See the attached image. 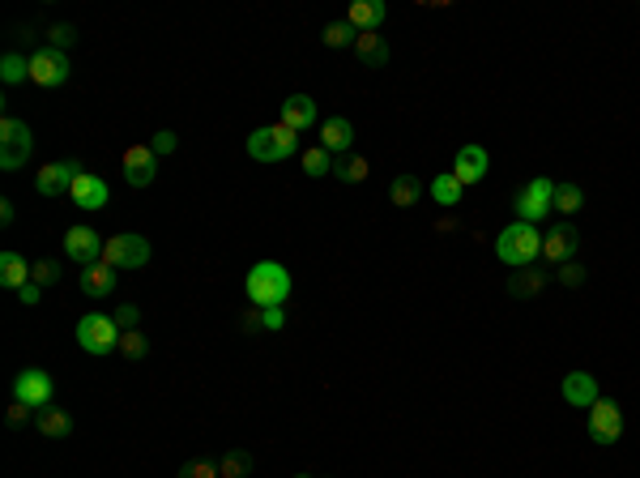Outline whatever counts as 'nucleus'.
<instances>
[{
	"instance_id": "1",
	"label": "nucleus",
	"mask_w": 640,
	"mask_h": 478,
	"mask_svg": "<svg viewBox=\"0 0 640 478\" xmlns=\"http://www.w3.org/2000/svg\"><path fill=\"white\" fill-rule=\"evenodd\" d=\"M244 291H248V299H252V308H282V303L291 299V291H295V282L286 274V265L257 261L248 269Z\"/></svg>"
},
{
	"instance_id": "2",
	"label": "nucleus",
	"mask_w": 640,
	"mask_h": 478,
	"mask_svg": "<svg viewBox=\"0 0 640 478\" xmlns=\"http://www.w3.org/2000/svg\"><path fill=\"white\" fill-rule=\"evenodd\" d=\"M495 257L509 265V269H529V265L542 257V235L534 222H512L504 231L495 235Z\"/></svg>"
},
{
	"instance_id": "3",
	"label": "nucleus",
	"mask_w": 640,
	"mask_h": 478,
	"mask_svg": "<svg viewBox=\"0 0 640 478\" xmlns=\"http://www.w3.org/2000/svg\"><path fill=\"white\" fill-rule=\"evenodd\" d=\"M299 149V132L286 129V124H269V129H252L248 132V154L257 163H286L291 154Z\"/></svg>"
},
{
	"instance_id": "4",
	"label": "nucleus",
	"mask_w": 640,
	"mask_h": 478,
	"mask_svg": "<svg viewBox=\"0 0 640 478\" xmlns=\"http://www.w3.org/2000/svg\"><path fill=\"white\" fill-rule=\"evenodd\" d=\"M77 347H82L86 355H95V359L112 355V350H120V325L103 312L82 316V320H77Z\"/></svg>"
},
{
	"instance_id": "5",
	"label": "nucleus",
	"mask_w": 640,
	"mask_h": 478,
	"mask_svg": "<svg viewBox=\"0 0 640 478\" xmlns=\"http://www.w3.org/2000/svg\"><path fill=\"white\" fill-rule=\"evenodd\" d=\"M31 149H34V132L26 120H14V116L0 120V167H5V171L26 167Z\"/></svg>"
},
{
	"instance_id": "6",
	"label": "nucleus",
	"mask_w": 640,
	"mask_h": 478,
	"mask_svg": "<svg viewBox=\"0 0 640 478\" xmlns=\"http://www.w3.org/2000/svg\"><path fill=\"white\" fill-rule=\"evenodd\" d=\"M14 401L31 406V410H48V406H56V380H51L43 367H26V372H17Z\"/></svg>"
},
{
	"instance_id": "7",
	"label": "nucleus",
	"mask_w": 640,
	"mask_h": 478,
	"mask_svg": "<svg viewBox=\"0 0 640 478\" xmlns=\"http://www.w3.org/2000/svg\"><path fill=\"white\" fill-rule=\"evenodd\" d=\"M103 261L112 265V269H141V265H149V239L146 235H132V231H124V235H112L107 239V248H103Z\"/></svg>"
},
{
	"instance_id": "8",
	"label": "nucleus",
	"mask_w": 640,
	"mask_h": 478,
	"mask_svg": "<svg viewBox=\"0 0 640 478\" xmlns=\"http://www.w3.org/2000/svg\"><path fill=\"white\" fill-rule=\"evenodd\" d=\"M551 210H555V180L538 176V180H529L526 188L517 193V218H521V222H534V227H538Z\"/></svg>"
},
{
	"instance_id": "9",
	"label": "nucleus",
	"mask_w": 640,
	"mask_h": 478,
	"mask_svg": "<svg viewBox=\"0 0 640 478\" xmlns=\"http://www.w3.org/2000/svg\"><path fill=\"white\" fill-rule=\"evenodd\" d=\"M31 82L43 86V90H56V86L68 82V56L60 48H39L31 51Z\"/></svg>"
},
{
	"instance_id": "10",
	"label": "nucleus",
	"mask_w": 640,
	"mask_h": 478,
	"mask_svg": "<svg viewBox=\"0 0 640 478\" xmlns=\"http://www.w3.org/2000/svg\"><path fill=\"white\" fill-rule=\"evenodd\" d=\"M619 436H624V410L610 397H598L590 406V440L593 445H615Z\"/></svg>"
},
{
	"instance_id": "11",
	"label": "nucleus",
	"mask_w": 640,
	"mask_h": 478,
	"mask_svg": "<svg viewBox=\"0 0 640 478\" xmlns=\"http://www.w3.org/2000/svg\"><path fill=\"white\" fill-rule=\"evenodd\" d=\"M77 176H82V163H77V158L48 163L43 171H34V188H39V197H68Z\"/></svg>"
},
{
	"instance_id": "12",
	"label": "nucleus",
	"mask_w": 640,
	"mask_h": 478,
	"mask_svg": "<svg viewBox=\"0 0 640 478\" xmlns=\"http://www.w3.org/2000/svg\"><path fill=\"white\" fill-rule=\"evenodd\" d=\"M103 248H107V239H103L95 227H68L65 231V257L68 261H77L86 269V265H99L103 261Z\"/></svg>"
},
{
	"instance_id": "13",
	"label": "nucleus",
	"mask_w": 640,
	"mask_h": 478,
	"mask_svg": "<svg viewBox=\"0 0 640 478\" xmlns=\"http://www.w3.org/2000/svg\"><path fill=\"white\" fill-rule=\"evenodd\" d=\"M107 197H112V188H107V180H99L95 171H82V176L73 180V193H68V201H73L77 210H86V214H99L103 205H107Z\"/></svg>"
},
{
	"instance_id": "14",
	"label": "nucleus",
	"mask_w": 640,
	"mask_h": 478,
	"mask_svg": "<svg viewBox=\"0 0 640 478\" xmlns=\"http://www.w3.org/2000/svg\"><path fill=\"white\" fill-rule=\"evenodd\" d=\"M158 176V154L149 146H129L124 149V180L129 188H149Z\"/></svg>"
},
{
	"instance_id": "15",
	"label": "nucleus",
	"mask_w": 640,
	"mask_h": 478,
	"mask_svg": "<svg viewBox=\"0 0 640 478\" xmlns=\"http://www.w3.org/2000/svg\"><path fill=\"white\" fill-rule=\"evenodd\" d=\"M576 244H581V235H576V227H568V222H559V227H551V231L542 235V257L551 265H568L576 257Z\"/></svg>"
},
{
	"instance_id": "16",
	"label": "nucleus",
	"mask_w": 640,
	"mask_h": 478,
	"mask_svg": "<svg viewBox=\"0 0 640 478\" xmlns=\"http://www.w3.org/2000/svg\"><path fill=\"white\" fill-rule=\"evenodd\" d=\"M487 167H491V158H487L482 146H461L457 158H453V176L461 184H482L487 180Z\"/></svg>"
},
{
	"instance_id": "17",
	"label": "nucleus",
	"mask_w": 640,
	"mask_h": 478,
	"mask_svg": "<svg viewBox=\"0 0 640 478\" xmlns=\"http://www.w3.org/2000/svg\"><path fill=\"white\" fill-rule=\"evenodd\" d=\"M598 397H602L598 393V376H590V372H568V376H563V401H568V406L590 410Z\"/></svg>"
},
{
	"instance_id": "18",
	"label": "nucleus",
	"mask_w": 640,
	"mask_h": 478,
	"mask_svg": "<svg viewBox=\"0 0 640 478\" xmlns=\"http://www.w3.org/2000/svg\"><path fill=\"white\" fill-rule=\"evenodd\" d=\"M384 17H389V9H384V0H355L350 9H346V22L355 26L359 34H372L384 26Z\"/></svg>"
},
{
	"instance_id": "19",
	"label": "nucleus",
	"mask_w": 640,
	"mask_h": 478,
	"mask_svg": "<svg viewBox=\"0 0 640 478\" xmlns=\"http://www.w3.org/2000/svg\"><path fill=\"white\" fill-rule=\"evenodd\" d=\"M115 278H120V269H112L107 261H99V265H86L77 282H82V291L90 299H107L115 291Z\"/></svg>"
},
{
	"instance_id": "20",
	"label": "nucleus",
	"mask_w": 640,
	"mask_h": 478,
	"mask_svg": "<svg viewBox=\"0 0 640 478\" xmlns=\"http://www.w3.org/2000/svg\"><path fill=\"white\" fill-rule=\"evenodd\" d=\"M282 124L295 132H308L316 124V103L312 95H291V99L282 103Z\"/></svg>"
},
{
	"instance_id": "21",
	"label": "nucleus",
	"mask_w": 640,
	"mask_h": 478,
	"mask_svg": "<svg viewBox=\"0 0 640 478\" xmlns=\"http://www.w3.org/2000/svg\"><path fill=\"white\" fill-rule=\"evenodd\" d=\"M320 146H325L333 158H338V154H346V149L355 146V124H350L346 116L325 120V124H320Z\"/></svg>"
},
{
	"instance_id": "22",
	"label": "nucleus",
	"mask_w": 640,
	"mask_h": 478,
	"mask_svg": "<svg viewBox=\"0 0 640 478\" xmlns=\"http://www.w3.org/2000/svg\"><path fill=\"white\" fill-rule=\"evenodd\" d=\"M31 269H34V265H26V257H22V252H14V248H5V252H0V286L22 291V286L31 282Z\"/></svg>"
},
{
	"instance_id": "23",
	"label": "nucleus",
	"mask_w": 640,
	"mask_h": 478,
	"mask_svg": "<svg viewBox=\"0 0 640 478\" xmlns=\"http://www.w3.org/2000/svg\"><path fill=\"white\" fill-rule=\"evenodd\" d=\"M34 428L43 431L48 440H65L68 431H73V419L60 406H48V410H34Z\"/></svg>"
},
{
	"instance_id": "24",
	"label": "nucleus",
	"mask_w": 640,
	"mask_h": 478,
	"mask_svg": "<svg viewBox=\"0 0 640 478\" xmlns=\"http://www.w3.org/2000/svg\"><path fill=\"white\" fill-rule=\"evenodd\" d=\"M355 51H359V60L367 68H384V65H389V43H384L376 31L359 34V39H355Z\"/></svg>"
},
{
	"instance_id": "25",
	"label": "nucleus",
	"mask_w": 640,
	"mask_h": 478,
	"mask_svg": "<svg viewBox=\"0 0 640 478\" xmlns=\"http://www.w3.org/2000/svg\"><path fill=\"white\" fill-rule=\"evenodd\" d=\"M419 197H423V180H419V176H397V180L389 184V201H393L397 210L419 205Z\"/></svg>"
},
{
	"instance_id": "26",
	"label": "nucleus",
	"mask_w": 640,
	"mask_h": 478,
	"mask_svg": "<svg viewBox=\"0 0 640 478\" xmlns=\"http://www.w3.org/2000/svg\"><path fill=\"white\" fill-rule=\"evenodd\" d=\"M542 286H546V274L529 265V269H517V274L509 278V295H517V299H534V295L542 291Z\"/></svg>"
},
{
	"instance_id": "27",
	"label": "nucleus",
	"mask_w": 640,
	"mask_h": 478,
	"mask_svg": "<svg viewBox=\"0 0 640 478\" xmlns=\"http://www.w3.org/2000/svg\"><path fill=\"white\" fill-rule=\"evenodd\" d=\"M431 197H436V205H461V197H465V184H461L453 171H444V176H436V180H431Z\"/></svg>"
},
{
	"instance_id": "28",
	"label": "nucleus",
	"mask_w": 640,
	"mask_h": 478,
	"mask_svg": "<svg viewBox=\"0 0 640 478\" xmlns=\"http://www.w3.org/2000/svg\"><path fill=\"white\" fill-rule=\"evenodd\" d=\"M299 167H303V176L320 180V176H329V171L338 167V158H333L325 146H312V149H303V154H299Z\"/></svg>"
},
{
	"instance_id": "29",
	"label": "nucleus",
	"mask_w": 640,
	"mask_h": 478,
	"mask_svg": "<svg viewBox=\"0 0 640 478\" xmlns=\"http://www.w3.org/2000/svg\"><path fill=\"white\" fill-rule=\"evenodd\" d=\"M0 77H5V86L31 82V56H17V51H9V56L0 60Z\"/></svg>"
},
{
	"instance_id": "30",
	"label": "nucleus",
	"mask_w": 640,
	"mask_h": 478,
	"mask_svg": "<svg viewBox=\"0 0 640 478\" xmlns=\"http://www.w3.org/2000/svg\"><path fill=\"white\" fill-rule=\"evenodd\" d=\"M218 474H222V478H248V474H252V453H244V448L227 453V457L218 462Z\"/></svg>"
},
{
	"instance_id": "31",
	"label": "nucleus",
	"mask_w": 640,
	"mask_h": 478,
	"mask_svg": "<svg viewBox=\"0 0 640 478\" xmlns=\"http://www.w3.org/2000/svg\"><path fill=\"white\" fill-rule=\"evenodd\" d=\"M320 39H325V48H355V39H359V31H355L350 22H329Z\"/></svg>"
},
{
	"instance_id": "32",
	"label": "nucleus",
	"mask_w": 640,
	"mask_h": 478,
	"mask_svg": "<svg viewBox=\"0 0 640 478\" xmlns=\"http://www.w3.org/2000/svg\"><path fill=\"white\" fill-rule=\"evenodd\" d=\"M585 205V193L576 184H555V210L559 214H576Z\"/></svg>"
},
{
	"instance_id": "33",
	"label": "nucleus",
	"mask_w": 640,
	"mask_h": 478,
	"mask_svg": "<svg viewBox=\"0 0 640 478\" xmlns=\"http://www.w3.org/2000/svg\"><path fill=\"white\" fill-rule=\"evenodd\" d=\"M120 355H124V359H146V355H149V338L141 329L120 333Z\"/></svg>"
},
{
	"instance_id": "34",
	"label": "nucleus",
	"mask_w": 640,
	"mask_h": 478,
	"mask_svg": "<svg viewBox=\"0 0 640 478\" xmlns=\"http://www.w3.org/2000/svg\"><path fill=\"white\" fill-rule=\"evenodd\" d=\"M367 171H372V167H367V158H346V163L333 167V176H338L342 184H363V180H367Z\"/></svg>"
},
{
	"instance_id": "35",
	"label": "nucleus",
	"mask_w": 640,
	"mask_h": 478,
	"mask_svg": "<svg viewBox=\"0 0 640 478\" xmlns=\"http://www.w3.org/2000/svg\"><path fill=\"white\" fill-rule=\"evenodd\" d=\"M112 320L120 325V333H129V329L141 325V308H137V303H120V308L112 312Z\"/></svg>"
},
{
	"instance_id": "36",
	"label": "nucleus",
	"mask_w": 640,
	"mask_h": 478,
	"mask_svg": "<svg viewBox=\"0 0 640 478\" xmlns=\"http://www.w3.org/2000/svg\"><path fill=\"white\" fill-rule=\"evenodd\" d=\"M176 146H180V137H176L171 129H158L154 137H149V149H154L158 158H167V154H176Z\"/></svg>"
},
{
	"instance_id": "37",
	"label": "nucleus",
	"mask_w": 640,
	"mask_h": 478,
	"mask_svg": "<svg viewBox=\"0 0 640 478\" xmlns=\"http://www.w3.org/2000/svg\"><path fill=\"white\" fill-rule=\"evenodd\" d=\"M176 478H222V474H218V462H184Z\"/></svg>"
},
{
	"instance_id": "38",
	"label": "nucleus",
	"mask_w": 640,
	"mask_h": 478,
	"mask_svg": "<svg viewBox=\"0 0 640 478\" xmlns=\"http://www.w3.org/2000/svg\"><path fill=\"white\" fill-rule=\"evenodd\" d=\"M56 278H60V265H56V261H34L31 282H39V286H51Z\"/></svg>"
},
{
	"instance_id": "39",
	"label": "nucleus",
	"mask_w": 640,
	"mask_h": 478,
	"mask_svg": "<svg viewBox=\"0 0 640 478\" xmlns=\"http://www.w3.org/2000/svg\"><path fill=\"white\" fill-rule=\"evenodd\" d=\"M555 278L563 282V286H581V282H585V269H581L576 261H568V265H559V274H555Z\"/></svg>"
},
{
	"instance_id": "40",
	"label": "nucleus",
	"mask_w": 640,
	"mask_h": 478,
	"mask_svg": "<svg viewBox=\"0 0 640 478\" xmlns=\"http://www.w3.org/2000/svg\"><path fill=\"white\" fill-rule=\"evenodd\" d=\"M48 39H51V48H60V51H65L68 43L77 39V31H73V26H51V31H48Z\"/></svg>"
},
{
	"instance_id": "41",
	"label": "nucleus",
	"mask_w": 640,
	"mask_h": 478,
	"mask_svg": "<svg viewBox=\"0 0 640 478\" xmlns=\"http://www.w3.org/2000/svg\"><path fill=\"white\" fill-rule=\"evenodd\" d=\"M17 299H22V308H34V303L43 299V286H39V282H26V286L17 291Z\"/></svg>"
},
{
	"instance_id": "42",
	"label": "nucleus",
	"mask_w": 640,
	"mask_h": 478,
	"mask_svg": "<svg viewBox=\"0 0 640 478\" xmlns=\"http://www.w3.org/2000/svg\"><path fill=\"white\" fill-rule=\"evenodd\" d=\"M261 325L265 329H282V325H286V312H282V308H261Z\"/></svg>"
},
{
	"instance_id": "43",
	"label": "nucleus",
	"mask_w": 640,
	"mask_h": 478,
	"mask_svg": "<svg viewBox=\"0 0 640 478\" xmlns=\"http://www.w3.org/2000/svg\"><path fill=\"white\" fill-rule=\"evenodd\" d=\"M26 414H31V406H22V401H14L5 419H9V428H22V423H26Z\"/></svg>"
},
{
	"instance_id": "44",
	"label": "nucleus",
	"mask_w": 640,
	"mask_h": 478,
	"mask_svg": "<svg viewBox=\"0 0 640 478\" xmlns=\"http://www.w3.org/2000/svg\"><path fill=\"white\" fill-rule=\"evenodd\" d=\"M14 218H17L14 201H0V222H5V227H9V222H14Z\"/></svg>"
},
{
	"instance_id": "45",
	"label": "nucleus",
	"mask_w": 640,
	"mask_h": 478,
	"mask_svg": "<svg viewBox=\"0 0 640 478\" xmlns=\"http://www.w3.org/2000/svg\"><path fill=\"white\" fill-rule=\"evenodd\" d=\"M295 478H312V474H295Z\"/></svg>"
}]
</instances>
